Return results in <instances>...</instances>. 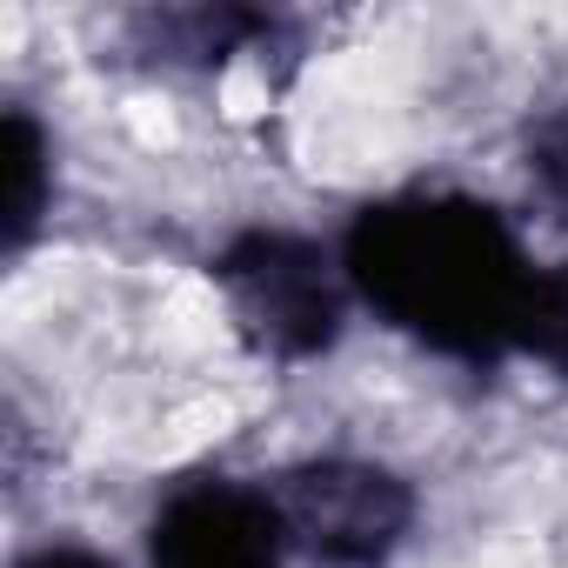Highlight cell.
Returning a JSON list of instances; mask_svg holds the SVG:
<instances>
[{
    "instance_id": "6da1fadb",
    "label": "cell",
    "mask_w": 568,
    "mask_h": 568,
    "mask_svg": "<svg viewBox=\"0 0 568 568\" xmlns=\"http://www.w3.org/2000/svg\"><path fill=\"white\" fill-rule=\"evenodd\" d=\"M342 267L348 288L408 342L468 368L515 355L535 261L521 254L501 207L455 187L368 201L342 234Z\"/></svg>"
},
{
    "instance_id": "7a4b0ae2",
    "label": "cell",
    "mask_w": 568,
    "mask_h": 568,
    "mask_svg": "<svg viewBox=\"0 0 568 568\" xmlns=\"http://www.w3.org/2000/svg\"><path fill=\"white\" fill-rule=\"evenodd\" d=\"M214 288L267 362H315L342 342L348 322V267L342 247H322L302 227H241L214 254Z\"/></svg>"
},
{
    "instance_id": "3957f363",
    "label": "cell",
    "mask_w": 568,
    "mask_h": 568,
    "mask_svg": "<svg viewBox=\"0 0 568 568\" xmlns=\"http://www.w3.org/2000/svg\"><path fill=\"white\" fill-rule=\"evenodd\" d=\"M267 495L281 508L288 541L315 568H388L422 515L408 475L368 455H308L295 468H281Z\"/></svg>"
},
{
    "instance_id": "277c9868",
    "label": "cell",
    "mask_w": 568,
    "mask_h": 568,
    "mask_svg": "<svg viewBox=\"0 0 568 568\" xmlns=\"http://www.w3.org/2000/svg\"><path fill=\"white\" fill-rule=\"evenodd\" d=\"M288 548L274 495L234 475L174 481L148 521V568H288Z\"/></svg>"
},
{
    "instance_id": "5b68a950",
    "label": "cell",
    "mask_w": 568,
    "mask_h": 568,
    "mask_svg": "<svg viewBox=\"0 0 568 568\" xmlns=\"http://www.w3.org/2000/svg\"><path fill=\"white\" fill-rule=\"evenodd\" d=\"M128 34L161 68H227L234 54L274 48L281 14H261V8H161V14H134Z\"/></svg>"
},
{
    "instance_id": "8992f818",
    "label": "cell",
    "mask_w": 568,
    "mask_h": 568,
    "mask_svg": "<svg viewBox=\"0 0 568 568\" xmlns=\"http://www.w3.org/2000/svg\"><path fill=\"white\" fill-rule=\"evenodd\" d=\"M48 201H54V148L48 128L14 101L0 114V247L21 254L48 221Z\"/></svg>"
},
{
    "instance_id": "52a82bcc",
    "label": "cell",
    "mask_w": 568,
    "mask_h": 568,
    "mask_svg": "<svg viewBox=\"0 0 568 568\" xmlns=\"http://www.w3.org/2000/svg\"><path fill=\"white\" fill-rule=\"evenodd\" d=\"M515 355H528V362H541L548 375L568 382V261L535 267L521 322H515Z\"/></svg>"
},
{
    "instance_id": "ba28073f",
    "label": "cell",
    "mask_w": 568,
    "mask_h": 568,
    "mask_svg": "<svg viewBox=\"0 0 568 568\" xmlns=\"http://www.w3.org/2000/svg\"><path fill=\"white\" fill-rule=\"evenodd\" d=\"M521 168H528L535 201L568 227V101L528 121V134H521Z\"/></svg>"
},
{
    "instance_id": "9c48e42d",
    "label": "cell",
    "mask_w": 568,
    "mask_h": 568,
    "mask_svg": "<svg viewBox=\"0 0 568 568\" xmlns=\"http://www.w3.org/2000/svg\"><path fill=\"white\" fill-rule=\"evenodd\" d=\"M14 568H114V555H101V548H88V541H41V548H28Z\"/></svg>"
}]
</instances>
